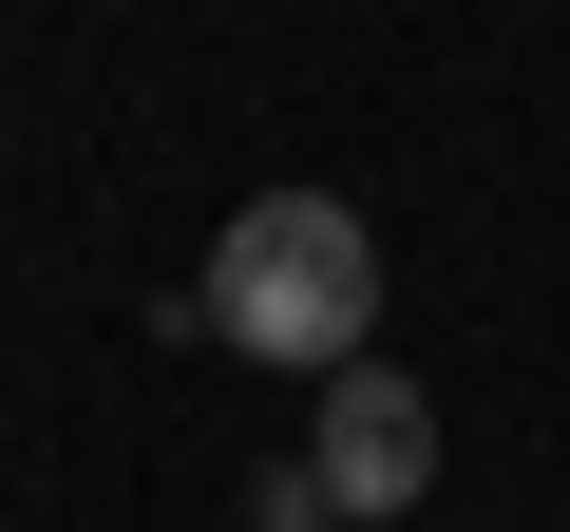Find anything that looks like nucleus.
<instances>
[{"label": "nucleus", "mask_w": 570, "mask_h": 532, "mask_svg": "<svg viewBox=\"0 0 570 532\" xmlns=\"http://www.w3.org/2000/svg\"><path fill=\"white\" fill-rule=\"evenodd\" d=\"M305 475H324V513H343V532H400V513L438 494V400H419L400 362H343V381H324V418H305Z\"/></svg>", "instance_id": "2"}, {"label": "nucleus", "mask_w": 570, "mask_h": 532, "mask_svg": "<svg viewBox=\"0 0 570 532\" xmlns=\"http://www.w3.org/2000/svg\"><path fill=\"white\" fill-rule=\"evenodd\" d=\"M247 532H343V513H324V475H305V456H266V475H247Z\"/></svg>", "instance_id": "3"}, {"label": "nucleus", "mask_w": 570, "mask_h": 532, "mask_svg": "<svg viewBox=\"0 0 570 532\" xmlns=\"http://www.w3.org/2000/svg\"><path fill=\"white\" fill-rule=\"evenodd\" d=\"M190 324H228V343L285 362V381L381 362V228H362L343 190H247L228 247H209V286H190Z\"/></svg>", "instance_id": "1"}]
</instances>
